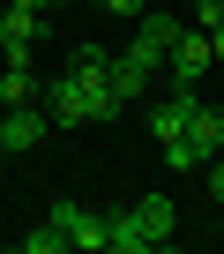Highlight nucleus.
Instances as JSON below:
<instances>
[{
    "label": "nucleus",
    "mask_w": 224,
    "mask_h": 254,
    "mask_svg": "<svg viewBox=\"0 0 224 254\" xmlns=\"http://www.w3.org/2000/svg\"><path fill=\"white\" fill-rule=\"evenodd\" d=\"M172 232H179V202L172 194H142L135 209L105 217V254H165Z\"/></svg>",
    "instance_id": "1"
},
{
    "label": "nucleus",
    "mask_w": 224,
    "mask_h": 254,
    "mask_svg": "<svg viewBox=\"0 0 224 254\" xmlns=\"http://www.w3.org/2000/svg\"><path fill=\"white\" fill-rule=\"evenodd\" d=\"M209 67H217V53H209V30H179V45L165 53V75H172V90H194Z\"/></svg>",
    "instance_id": "2"
},
{
    "label": "nucleus",
    "mask_w": 224,
    "mask_h": 254,
    "mask_svg": "<svg viewBox=\"0 0 224 254\" xmlns=\"http://www.w3.org/2000/svg\"><path fill=\"white\" fill-rule=\"evenodd\" d=\"M38 38H45V15H38V8H15V0H0V53H8V60H30Z\"/></svg>",
    "instance_id": "3"
},
{
    "label": "nucleus",
    "mask_w": 224,
    "mask_h": 254,
    "mask_svg": "<svg viewBox=\"0 0 224 254\" xmlns=\"http://www.w3.org/2000/svg\"><path fill=\"white\" fill-rule=\"evenodd\" d=\"M38 105H45V120H53V127H82V120H90V105H82V82H75L67 67H60L53 82H38Z\"/></svg>",
    "instance_id": "4"
},
{
    "label": "nucleus",
    "mask_w": 224,
    "mask_h": 254,
    "mask_svg": "<svg viewBox=\"0 0 224 254\" xmlns=\"http://www.w3.org/2000/svg\"><path fill=\"white\" fill-rule=\"evenodd\" d=\"M45 135H53V120H45V105H8V112H0V142H8V157L38 150Z\"/></svg>",
    "instance_id": "5"
},
{
    "label": "nucleus",
    "mask_w": 224,
    "mask_h": 254,
    "mask_svg": "<svg viewBox=\"0 0 224 254\" xmlns=\"http://www.w3.org/2000/svg\"><path fill=\"white\" fill-rule=\"evenodd\" d=\"M53 224H60V239H67V247L105 254V217H97V209H82V202H53Z\"/></svg>",
    "instance_id": "6"
},
{
    "label": "nucleus",
    "mask_w": 224,
    "mask_h": 254,
    "mask_svg": "<svg viewBox=\"0 0 224 254\" xmlns=\"http://www.w3.org/2000/svg\"><path fill=\"white\" fill-rule=\"evenodd\" d=\"M150 82H157V67H150L142 53H120V60H112V97H120V105H142Z\"/></svg>",
    "instance_id": "7"
},
{
    "label": "nucleus",
    "mask_w": 224,
    "mask_h": 254,
    "mask_svg": "<svg viewBox=\"0 0 224 254\" xmlns=\"http://www.w3.org/2000/svg\"><path fill=\"white\" fill-rule=\"evenodd\" d=\"M187 142H194L202 165L224 150V105H202V97H194V112H187Z\"/></svg>",
    "instance_id": "8"
},
{
    "label": "nucleus",
    "mask_w": 224,
    "mask_h": 254,
    "mask_svg": "<svg viewBox=\"0 0 224 254\" xmlns=\"http://www.w3.org/2000/svg\"><path fill=\"white\" fill-rule=\"evenodd\" d=\"M8 105H38V75H30V60H8L0 67V112Z\"/></svg>",
    "instance_id": "9"
},
{
    "label": "nucleus",
    "mask_w": 224,
    "mask_h": 254,
    "mask_svg": "<svg viewBox=\"0 0 224 254\" xmlns=\"http://www.w3.org/2000/svg\"><path fill=\"white\" fill-rule=\"evenodd\" d=\"M165 165H172V172H202V157H194V142H187V135H179V142H165Z\"/></svg>",
    "instance_id": "10"
},
{
    "label": "nucleus",
    "mask_w": 224,
    "mask_h": 254,
    "mask_svg": "<svg viewBox=\"0 0 224 254\" xmlns=\"http://www.w3.org/2000/svg\"><path fill=\"white\" fill-rule=\"evenodd\" d=\"M23 247H30V254H53V247H67V239H60V224H53V217H45V224H38V232H30V239H23Z\"/></svg>",
    "instance_id": "11"
},
{
    "label": "nucleus",
    "mask_w": 224,
    "mask_h": 254,
    "mask_svg": "<svg viewBox=\"0 0 224 254\" xmlns=\"http://www.w3.org/2000/svg\"><path fill=\"white\" fill-rule=\"evenodd\" d=\"M187 8H194V30H217L224 23V0H187Z\"/></svg>",
    "instance_id": "12"
},
{
    "label": "nucleus",
    "mask_w": 224,
    "mask_h": 254,
    "mask_svg": "<svg viewBox=\"0 0 224 254\" xmlns=\"http://www.w3.org/2000/svg\"><path fill=\"white\" fill-rule=\"evenodd\" d=\"M202 187H209V202H224V150H217V157L202 165Z\"/></svg>",
    "instance_id": "13"
},
{
    "label": "nucleus",
    "mask_w": 224,
    "mask_h": 254,
    "mask_svg": "<svg viewBox=\"0 0 224 254\" xmlns=\"http://www.w3.org/2000/svg\"><path fill=\"white\" fill-rule=\"evenodd\" d=\"M97 8H105V15H127V23H135V15L150 8V0H97Z\"/></svg>",
    "instance_id": "14"
},
{
    "label": "nucleus",
    "mask_w": 224,
    "mask_h": 254,
    "mask_svg": "<svg viewBox=\"0 0 224 254\" xmlns=\"http://www.w3.org/2000/svg\"><path fill=\"white\" fill-rule=\"evenodd\" d=\"M209 53H217V60H224V23H217V30H209Z\"/></svg>",
    "instance_id": "15"
},
{
    "label": "nucleus",
    "mask_w": 224,
    "mask_h": 254,
    "mask_svg": "<svg viewBox=\"0 0 224 254\" xmlns=\"http://www.w3.org/2000/svg\"><path fill=\"white\" fill-rule=\"evenodd\" d=\"M45 8H75V0H45Z\"/></svg>",
    "instance_id": "16"
},
{
    "label": "nucleus",
    "mask_w": 224,
    "mask_h": 254,
    "mask_svg": "<svg viewBox=\"0 0 224 254\" xmlns=\"http://www.w3.org/2000/svg\"><path fill=\"white\" fill-rule=\"evenodd\" d=\"M0 157H8V142H0Z\"/></svg>",
    "instance_id": "17"
}]
</instances>
